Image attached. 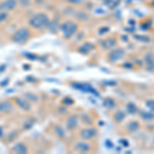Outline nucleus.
<instances>
[{
	"instance_id": "1",
	"label": "nucleus",
	"mask_w": 154,
	"mask_h": 154,
	"mask_svg": "<svg viewBox=\"0 0 154 154\" xmlns=\"http://www.w3.org/2000/svg\"><path fill=\"white\" fill-rule=\"evenodd\" d=\"M29 24L35 29H44L50 25V19L45 13H37L30 19Z\"/></svg>"
},
{
	"instance_id": "2",
	"label": "nucleus",
	"mask_w": 154,
	"mask_h": 154,
	"mask_svg": "<svg viewBox=\"0 0 154 154\" xmlns=\"http://www.w3.org/2000/svg\"><path fill=\"white\" fill-rule=\"evenodd\" d=\"M60 30L63 33V35H64L65 38L70 39L77 32V30H78V26H77V24H75L74 22L68 21V22H66L63 25H61Z\"/></svg>"
},
{
	"instance_id": "3",
	"label": "nucleus",
	"mask_w": 154,
	"mask_h": 154,
	"mask_svg": "<svg viewBox=\"0 0 154 154\" xmlns=\"http://www.w3.org/2000/svg\"><path fill=\"white\" fill-rule=\"evenodd\" d=\"M30 37V31L27 28H21L20 30H18L15 34L13 35L11 39L13 42L16 43H24L25 41H27Z\"/></svg>"
},
{
	"instance_id": "4",
	"label": "nucleus",
	"mask_w": 154,
	"mask_h": 154,
	"mask_svg": "<svg viewBox=\"0 0 154 154\" xmlns=\"http://www.w3.org/2000/svg\"><path fill=\"white\" fill-rule=\"evenodd\" d=\"M125 56V50L123 48L117 47L112 50L108 55V61L110 63H116L118 61H120L121 59H123V57Z\"/></svg>"
},
{
	"instance_id": "5",
	"label": "nucleus",
	"mask_w": 154,
	"mask_h": 154,
	"mask_svg": "<svg viewBox=\"0 0 154 154\" xmlns=\"http://www.w3.org/2000/svg\"><path fill=\"white\" fill-rule=\"evenodd\" d=\"M73 87L76 88V90H79L81 92H84V93H90V94L95 95L96 97H99L100 94L90 84L88 83H80V82H76V83H73Z\"/></svg>"
},
{
	"instance_id": "6",
	"label": "nucleus",
	"mask_w": 154,
	"mask_h": 154,
	"mask_svg": "<svg viewBox=\"0 0 154 154\" xmlns=\"http://www.w3.org/2000/svg\"><path fill=\"white\" fill-rule=\"evenodd\" d=\"M97 134H98V130H96L95 127H87L81 130L80 136L83 140H90V139H94V138L97 136Z\"/></svg>"
},
{
	"instance_id": "7",
	"label": "nucleus",
	"mask_w": 154,
	"mask_h": 154,
	"mask_svg": "<svg viewBox=\"0 0 154 154\" xmlns=\"http://www.w3.org/2000/svg\"><path fill=\"white\" fill-rule=\"evenodd\" d=\"M17 0H4L0 3V9L1 10H13L17 7Z\"/></svg>"
},
{
	"instance_id": "8",
	"label": "nucleus",
	"mask_w": 154,
	"mask_h": 154,
	"mask_svg": "<svg viewBox=\"0 0 154 154\" xmlns=\"http://www.w3.org/2000/svg\"><path fill=\"white\" fill-rule=\"evenodd\" d=\"M144 61H145L147 65V70L150 72L154 71V55L152 53H147L144 57Z\"/></svg>"
},
{
	"instance_id": "9",
	"label": "nucleus",
	"mask_w": 154,
	"mask_h": 154,
	"mask_svg": "<svg viewBox=\"0 0 154 154\" xmlns=\"http://www.w3.org/2000/svg\"><path fill=\"white\" fill-rule=\"evenodd\" d=\"M74 150L77 151V152H82V153L87 152V151L90 150V144L86 143V142H79L74 147Z\"/></svg>"
},
{
	"instance_id": "10",
	"label": "nucleus",
	"mask_w": 154,
	"mask_h": 154,
	"mask_svg": "<svg viewBox=\"0 0 154 154\" xmlns=\"http://www.w3.org/2000/svg\"><path fill=\"white\" fill-rule=\"evenodd\" d=\"M140 117L145 121H152L154 120V112L153 111H145V110H140L139 111Z\"/></svg>"
},
{
	"instance_id": "11",
	"label": "nucleus",
	"mask_w": 154,
	"mask_h": 154,
	"mask_svg": "<svg viewBox=\"0 0 154 154\" xmlns=\"http://www.w3.org/2000/svg\"><path fill=\"white\" fill-rule=\"evenodd\" d=\"M94 48H95V45L93 43L85 42V43H83L82 45H81L80 47L78 48V51L82 53V55H87V53H90V51L94 50Z\"/></svg>"
},
{
	"instance_id": "12",
	"label": "nucleus",
	"mask_w": 154,
	"mask_h": 154,
	"mask_svg": "<svg viewBox=\"0 0 154 154\" xmlns=\"http://www.w3.org/2000/svg\"><path fill=\"white\" fill-rule=\"evenodd\" d=\"M140 127H141V124L139 123V121H137V120H132L130 122H128L127 123V130H128V133H136L138 132V130H140Z\"/></svg>"
},
{
	"instance_id": "13",
	"label": "nucleus",
	"mask_w": 154,
	"mask_h": 154,
	"mask_svg": "<svg viewBox=\"0 0 154 154\" xmlns=\"http://www.w3.org/2000/svg\"><path fill=\"white\" fill-rule=\"evenodd\" d=\"M125 117H127V113H125L124 111H121V110L116 111L113 115V119L116 123L122 122V121L125 119Z\"/></svg>"
},
{
	"instance_id": "14",
	"label": "nucleus",
	"mask_w": 154,
	"mask_h": 154,
	"mask_svg": "<svg viewBox=\"0 0 154 154\" xmlns=\"http://www.w3.org/2000/svg\"><path fill=\"white\" fill-rule=\"evenodd\" d=\"M13 110V104L10 102H1L0 103V112L2 113H7Z\"/></svg>"
},
{
	"instance_id": "15",
	"label": "nucleus",
	"mask_w": 154,
	"mask_h": 154,
	"mask_svg": "<svg viewBox=\"0 0 154 154\" xmlns=\"http://www.w3.org/2000/svg\"><path fill=\"white\" fill-rule=\"evenodd\" d=\"M101 45L103 46V48H112L116 45V40L114 38H107L105 40L101 41Z\"/></svg>"
},
{
	"instance_id": "16",
	"label": "nucleus",
	"mask_w": 154,
	"mask_h": 154,
	"mask_svg": "<svg viewBox=\"0 0 154 154\" xmlns=\"http://www.w3.org/2000/svg\"><path fill=\"white\" fill-rule=\"evenodd\" d=\"M127 112L130 115H136V114L139 112V108L134 102H130L127 104Z\"/></svg>"
},
{
	"instance_id": "17",
	"label": "nucleus",
	"mask_w": 154,
	"mask_h": 154,
	"mask_svg": "<svg viewBox=\"0 0 154 154\" xmlns=\"http://www.w3.org/2000/svg\"><path fill=\"white\" fill-rule=\"evenodd\" d=\"M77 124H78V118H77L76 116H71L66 122V127L70 130L75 128L77 127Z\"/></svg>"
},
{
	"instance_id": "18",
	"label": "nucleus",
	"mask_w": 154,
	"mask_h": 154,
	"mask_svg": "<svg viewBox=\"0 0 154 154\" xmlns=\"http://www.w3.org/2000/svg\"><path fill=\"white\" fill-rule=\"evenodd\" d=\"M17 104L19 105V107H21L23 110H26V111L30 110V108H31V105L29 104V102H27L25 99H23V98L17 99Z\"/></svg>"
},
{
	"instance_id": "19",
	"label": "nucleus",
	"mask_w": 154,
	"mask_h": 154,
	"mask_svg": "<svg viewBox=\"0 0 154 154\" xmlns=\"http://www.w3.org/2000/svg\"><path fill=\"white\" fill-rule=\"evenodd\" d=\"M104 107H106L107 109H114L116 107V102L112 98H107L104 100Z\"/></svg>"
},
{
	"instance_id": "20",
	"label": "nucleus",
	"mask_w": 154,
	"mask_h": 154,
	"mask_svg": "<svg viewBox=\"0 0 154 154\" xmlns=\"http://www.w3.org/2000/svg\"><path fill=\"white\" fill-rule=\"evenodd\" d=\"M121 0H105V4L108 6L110 9H114L119 5Z\"/></svg>"
},
{
	"instance_id": "21",
	"label": "nucleus",
	"mask_w": 154,
	"mask_h": 154,
	"mask_svg": "<svg viewBox=\"0 0 154 154\" xmlns=\"http://www.w3.org/2000/svg\"><path fill=\"white\" fill-rule=\"evenodd\" d=\"M13 151H16L17 153H20V154H23V153H26L27 152V147H26L24 144H17L13 148Z\"/></svg>"
},
{
	"instance_id": "22",
	"label": "nucleus",
	"mask_w": 154,
	"mask_h": 154,
	"mask_svg": "<svg viewBox=\"0 0 154 154\" xmlns=\"http://www.w3.org/2000/svg\"><path fill=\"white\" fill-rule=\"evenodd\" d=\"M134 38L138 41H141V42L147 43V42H150V37L146 36V35H134Z\"/></svg>"
},
{
	"instance_id": "23",
	"label": "nucleus",
	"mask_w": 154,
	"mask_h": 154,
	"mask_svg": "<svg viewBox=\"0 0 154 154\" xmlns=\"http://www.w3.org/2000/svg\"><path fill=\"white\" fill-rule=\"evenodd\" d=\"M145 104H146V107H147V108L150 109L151 111L154 112V100H153V99L147 100Z\"/></svg>"
},
{
	"instance_id": "24",
	"label": "nucleus",
	"mask_w": 154,
	"mask_h": 154,
	"mask_svg": "<svg viewBox=\"0 0 154 154\" xmlns=\"http://www.w3.org/2000/svg\"><path fill=\"white\" fill-rule=\"evenodd\" d=\"M122 66H123V68H125V69H133L134 68V64L130 63V62H125Z\"/></svg>"
},
{
	"instance_id": "25",
	"label": "nucleus",
	"mask_w": 154,
	"mask_h": 154,
	"mask_svg": "<svg viewBox=\"0 0 154 154\" xmlns=\"http://www.w3.org/2000/svg\"><path fill=\"white\" fill-rule=\"evenodd\" d=\"M109 30H110V29H109L108 27H103V28H101V29L99 30V34L103 35V34H105V33H108Z\"/></svg>"
},
{
	"instance_id": "26",
	"label": "nucleus",
	"mask_w": 154,
	"mask_h": 154,
	"mask_svg": "<svg viewBox=\"0 0 154 154\" xmlns=\"http://www.w3.org/2000/svg\"><path fill=\"white\" fill-rule=\"evenodd\" d=\"M95 13H97V15H105V13H106V11L100 7V8H96L95 9Z\"/></svg>"
},
{
	"instance_id": "27",
	"label": "nucleus",
	"mask_w": 154,
	"mask_h": 154,
	"mask_svg": "<svg viewBox=\"0 0 154 154\" xmlns=\"http://www.w3.org/2000/svg\"><path fill=\"white\" fill-rule=\"evenodd\" d=\"M7 18V15H6L5 13H2V11H0V23L3 22L5 19Z\"/></svg>"
},
{
	"instance_id": "28",
	"label": "nucleus",
	"mask_w": 154,
	"mask_h": 154,
	"mask_svg": "<svg viewBox=\"0 0 154 154\" xmlns=\"http://www.w3.org/2000/svg\"><path fill=\"white\" fill-rule=\"evenodd\" d=\"M119 143L120 144H122V146H124V147H128V145H130V143H128V141H127L125 139H121L120 141H119Z\"/></svg>"
},
{
	"instance_id": "29",
	"label": "nucleus",
	"mask_w": 154,
	"mask_h": 154,
	"mask_svg": "<svg viewBox=\"0 0 154 154\" xmlns=\"http://www.w3.org/2000/svg\"><path fill=\"white\" fill-rule=\"evenodd\" d=\"M66 1L70 2V3H73V4H79V3H82L83 0H66Z\"/></svg>"
},
{
	"instance_id": "30",
	"label": "nucleus",
	"mask_w": 154,
	"mask_h": 154,
	"mask_svg": "<svg viewBox=\"0 0 154 154\" xmlns=\"http://www.w3.org/2000/svg\"><path fill=\"white\" fill-rule=\"evenodd\" d=\"M106 143H108V148H112V147H113V146H112L113 144H112L110 141H106Z\"/></svg>"
},
{
	"instance_id": "31",
	"label": "nucleus",
	"mask_w": 154,
	"mask_h": 154,
	"mask_svg": "<svg viewBox=\"0 0 154 154\" xmlns=\"http://www.w3.org/2000/svg\"><path fill=\"white\" fill-rule=\"evenodd\" d=\"M121 39H122V41L124 40V41H127V42L128 41V39H127V36H121Z\"/></svg>"
},
{
	"instance_id": "32",
	"label": "nucleus",
	"mask_w": 154,
	"mask_h": 154,
	"mask_svg": "<svg viewBox=\"0 0 154 154\" xmlns=\"http://www.w3.org/2000/svg\"><path fill=\"white\" fill-rule=\"evenodd\" d=\"M130 25H135V21L134 20H130Z\"/></svg>"
},
{
	"instance_id": "33",
	"label": "nucleus",
	"mask_w": 154,
	"mask_h": 154,
	"mask_svg": "<svg viewBox=\"0 0 154 154\" xmlns=\"http://www.w3.org/2000/svg\"><path fill=\"white\" fill-rule=\"evenodd\" d=\"M2 135V127H0V136Z\"/></svg>"
},
{
	"instance_id": "34",
	"label": "nucleus",
	"mask_w": 154,
	"mask_h": 154,
	"mask_svg": "<svg viewBox=\"0 0 154 154\" xmlns=\"http://www.w3.org/2000/svg\"><path fill=\"white\" fill-rule=\"evenodd\" d=\"M151 5H152V7H154V0L152 1V3H151Z\"/></svg>"
}]
</instances>
